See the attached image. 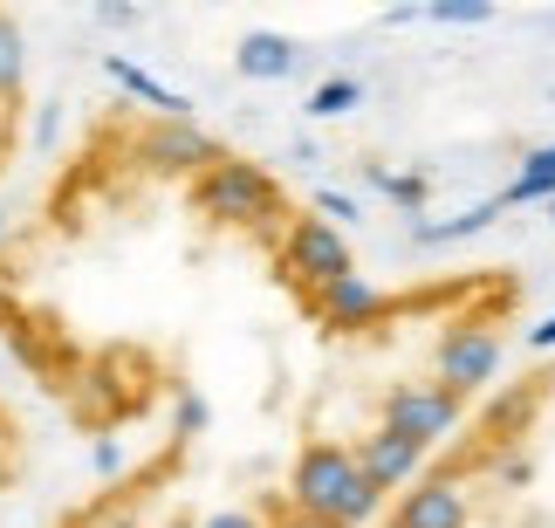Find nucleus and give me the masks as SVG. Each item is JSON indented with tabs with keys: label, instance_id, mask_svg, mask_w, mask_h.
Listing matches in <instances>:
<instances>
[{
	"label": "nucleus",
	"instance_id": "obj_3",
	"mask_svg": "<svg viewBox=\"0 0 555 528\" xmlns=\"http://www.w3.org/2000/svg\"><path fill=\"white\" fill-rule=\"evenodd\" d=\"M41 467V426H35V405L21 398V385L0 364V508H14L28 494V480Z\"/></svg>",
	"mask_w": 555,
	"mask_h": 528
},
{
	"label": "nucleus",
	"instance_id": "obj_2",
	"mask_svg": "<svg viewBox=\"0 0 555 528\" xmlns=\"http://www.w3.org/2000/svg\"><path fill=\"white\" fill-rule=\"evenodd\" d=\"M28 152H35V55L21 8L0 0V206L28 179Z\"/></svg>",
	"mask_w": 555,
	"mask_h": 528
},
{
	"label": "nucleus",
	"instance_id": "obj_1",
	"mask_svg": "<svg viewBox=\"0 0 555 528\" xmlns=\"http://www.w3.org/2000/svg\"><path fill=\"white\" fill-rule=\"evenodd\" d=\"M521 323L515 261L384 274L274 158L131 82L0 206V364L90 460L41 528H371Z\"/></svg>",
	"mask_w": 555,
	"mask_h": 528
}]
</instances>
